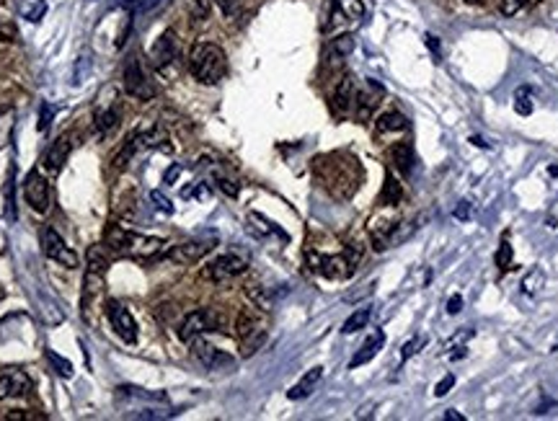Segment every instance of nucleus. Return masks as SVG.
Returning <instances> with one entry per match:
<instances>
[{
  "label": "nucleus",
  "mask_w": 558,
  "mask_h": 421,
  "mask_svg": "<svg viewBox=\"0 0 558 421\" xmlns=\"http://www.w3.org/2000/svg\"><path fill=\"white\" fill-rule=\"evenodd\" d=\"M422 344H424V339H411V342L403 346V351H401V359H403V362H406V359H411L416 351H419V346H422Z\"/></svg>",
  "instance_id": "46"
},
{
  "label": "nucleus",
  "mask_w": 558,
  "mask_h": 421,
  "mask_svg": "<svg viewBox=\"0 0 558 421\" xmlns=\"http://www.w3.org/2000/svg\"><path fill=\"white\" fill-rule=\"evenodd\" d=\"M117 122H119V106H109V109L96 114V129L101 135H106L109 129L117 127Z\"/></svg>",
  "instance_id": "28"
},
{
  "label": "nucleus",
  "mask_w": 558,
  "mask_h": 421,
  "mask_svg": "<svg viewBox=\"0 0 558 421\" xmlns=\"http://www.w3.org/2000/svg\"><path fill=\"white\" fill-rule=\"evenodd\" d=\"M179 174H181V163H176V166L168 168L166 176H163V181H166V183H174L176 179H179Z\"/></svg>",
  "instance_id": "50"
},
{
  "label": "nucleus",
  "mask_w": 558,
  "mask_h": 421,
  "mask_svg": "<svg viewBox=\"0 0 558 421\" xmlns=\"http://www.w3.org/2000/svg\"><path fill=\"white\" fill-rule=\"evenodd\" d=\"M514 112L519 117H530L533 114V101H530V91L527 88H519L517 96H514Z\"/></svg>",
  "instance_id": "33"
},
{
  "label": "nucleus",
  "mask_w": 558,
  "mask_h": 421,
  "mask_svg": "<svg viewBox=\"0 0 558 421\" xmlns=\"http://www.w3.org/2000/svg\"><path fill=\"white\" fill-rule=\"evenodd\" d=\"M215 246H217V235L209 233V235H200V238L183 240V243L174 246L171 251H166V259L174 264H194L200 261L202 256H207Z\"/></svg>",
  "instance_id": "9"
},
{
  "label": "nucleus",
  "mask_w": 558,
  "mask_h": 421,
  "mask_svg": "<svg viewBox=\"0 0 558 421\" xmlns=\"http://www.w3.org/2000/svg\"><path fill=\"white\" fill-rule=\"evenodd\" d=\"M401 197H403V189H401V183L393 179V174L385 176V186H383V194H380V205L385 207H393L398 205Z\"/></svg>",
  "instance_id": "27"
},
{
  "label": "nucleus",
  "mask_w": 558,
  "mask_h": 421,
  "mask_svg": "<svg viewBox=\"0 0 558 421\" xmlns=\"http://www.w3.org/2000/svg\"><path fill=\"white\" fill-rule=\"evenodd\" d=\"M181 197L183 199H209L212 197V189H209V183H205V181H197L192 186V189H183L181 191Z\"/></svg>",
  "instance_id": "34"
},
{
  "label": "nucleus",
  "mask_w": 558,
  "mask_h": 421,
  "mask_svg": "<svg viewBox=\"0 0 558 421\" xmlns=\"http://www.w3.org/2000/svg\"><path fill=\"white\" fill-rule=\"evenodd\" d=\"M106 271H109V261L106 256L101 254L98 246L88 248V266H86V277H83V316H88V305L93 297H98V292L104 290L106 285Z\"/></svg>",
  "instance_id": "4"
},
{
  "label": "nucleus",
  "mask_w": 558,
  "mask_h": 421,
  "mask_svg": "<svg viewBox=\"0 0 558 421\" xmlns=\"http://www.w3.org/2000/svg\"><path fill=\"white\" fill-rule=\"evenodd\" d=\"M460 310H462V297L460 294H453V297L447 300V313H450V316H458Z\"/></svg>",
  "instance_id": "48"
},
{
  "label": "nucleus",
  "mask_w": 558,
  "mask_h": 421,
  "mask_svg": "<svg viewBox=\"0 0 558 421\" xmlns=\"http://www.w3.org/2000/svg\"><path fill=\"white\" fill-rule=\"evenodd\" d=\"M137 150H143V129H135L132 135L124 140V145H122V150L114 155V166L117 168H124L129 163V160L135 158Z\"/></svg>",
  "instance_id": "23"
},
{
  "label": "nucleus",
  "mask_w": 558,
  "mask_h": 421,
  "mask_svg": "<svg viewBox=\"0 0 558 421\" xmlns=\"http://www.w3.org/2000/svg\"><path fill=\"white\" fill-rule=\"evenodd\" d=\"M424 39H427V44H429V49H432V52H434V55H437V60H439V41H434V37H432V34H427V37H424Z\"/></svg>",
  "instance_id": "51"
},
{
  "label": "nucleus",
  "mask_w": 558,
  "mask_h": 421,
  "mask_svg": "<svg viewBox=\"0 0 558 421\" xmlns=\"http://www.w3.org/2000/svg\"><path fill=\"white\" fill-rule=\"evenodd\" d=\"M24 197L26 202H29V207H32L34 212H39V215H44V212H49V205H52V191H49V181L44 179V174L41 171H29L24 179Z\"/></svg>",
  "instance_id": "10"
},
{
  "label": "nucleus",
  "mask_w": 558,
  "mask_h": 421,
  "mask_svg": "<svg viewBox=\"0 0 558 421\" xmlns=\"http://www.w3.org/2000/svg\"><path fill=\"white\" fill-rule=\"evenodd\" d=\"M553 351H558V344H553Z\"/></svg>",
  "instance_id": "57"
},
{
  "label": "nucleus",
  "mask_w": 558,
  "mask_h": 421,
  "mask_svg": "<svg viewBox=\"0 0 558 421\" xmlns=\"http://www.w3.org/2000/svg\"><path fill=\"white\" fill-rule=\"evenodd\" d=\"M320 377H323V367H313V370H308V373L303 375V380H300L297 385H292V388L287 390V398H290V401H300V398H308L313 393V388L318 385Z\"/></svg>",
  "instance_id": "22"
},
{
  "label": "nucleus",
  "mask_w": 558,
  "mask_h": 421,
  "mask_svg": "<svg viewBox=\"0 0 558 421\" xmlns=\"http://www.w3.org/2000/svg\"><path fill=\"white\" fill-rule=\"evenodd\" d=\"M383 344H385V334L383 331H375V334H370L367 336V342L359 346V351L351 357V362H349V367L354 370V367H362V365H367L370 359H375V354L380 349H383Z\"/></svg>",
  "instance_id": "19"
},
{
  "label": "nucleus",
  "mask_w": 558,
  "mask_h": 421,
  "mask_svg": "<svg viewBox=\"0 0 558 421\" xmlns=\"http://www.w3.org/2000/svg\"><path fill=\"white\" fill-rule=\"evenodd\" d=\"M117 398H122V401H148V403H166L168 401L166 393H160V390H145V388H135V385L117 388Z\"/></svg>",
  "instance_id": "21"
},
{
  "label": "nucleus",
  "mask_w": 558,
  "mask_h": 421,
  "mask_svg": "<svg viewBox=\"0 0 558 421\" xmlns=\"http://www.w3.org/2000/svg\"><path fill=\"white\" fill-rule=\"evenodd\" d=\"M0 41H18V29L6 18H0Z\"/></svg>",
  "instance_id": "42"
},
{
  "label": "nucleus",
  "mask_w": 558,
  "mask_h": 421,
  "mask_svg": "<svg viewBox=\"0 0 558 421\" xmlns=\"http://www.w3.org/2000/svg\"><path fill=\"white\" fill-rule=\"evenodd\" d=\"M158 3L160 0H132V3L127 6V11L132 13V16H143V13H150Z\"/></svg>",
  "instance_id": "38"
},
{
  "label": "nucleus",
  "mask_w": 558,
  "mask_h": 421,
  "mask_svg": "<svg viewBox=\"0 0 558 421\" xmlns=\"http://www.w3.org/2000/svg\"><path fill=\"white\" fill-rule=\"evenodd\" d=\"M104 243L112 248L117 256L124 259H135V261H155L160 259L166 240L153 238V235H143V233H132L122 225H109L104 233Z\"/></svg>",
  "instance_id": "1"
},
{
  "label": "nucleus",
  "mask_w": 558,
  "mask_h": 421,
  "mask_svg": "<svg viewBox=\"0 0 558 421\" xmlns=\"http://www.w3.org/2000/svg\"><path fill=\"white\" fill-rule=\"evenodd\" d=\"M445 419H447V421H462V419H465V416H462V413H458V411H453V408H450V411L445 413Z\"/></svg>",
  "instance_id": "52"
},
{
  "label": "nucleus",
  "mask_w": 558,
  "mask_h": 421,
  "mask_svg": "<svg viewBox=\"0 0 558 421\" xmlns=\"http://www.w3.org/2000/svg\"><path fill=\"white\" fill-rule=\"evenodd\" d=\"M246 269H248V261L243 259V256L225 254V256H217L212 264H207L205 277L212 279V282H217V285H223V282H231V279L240 277Z\"/></svg>",
  "instance_id": "12"
},
{
  "label": "nucleus",
  "mask_w": 558,
  "mask_h": 421,
  "mask_svg": "<svg viewBox=\"0 0 558 421\" xmlns=\"http://www.w3.org/2000/svg\"><path fill=\"white\" fill-rule=\"evenodd\" d=\"M362 18H365V3H362V0H331V3H328L326 32L357 26Z\"/></svg>",
  "instance_id": "7"
},
{
  "label": "nucleus",
  "mask_w": 558,
  "mask_h": 421,
  "mask_svg": "<svg viewBox=\"0 0 558 421\" xmlns=\"http://www.w3.org/2000/svg\"><path fill=\"white\" fill-rule=\"evenodd\" d=\"M55 114H57V109L49 101L39 103V132H47L49 124H52V119H55Z\"/></svg>",
  "instance_id": "35"
},
{
  "label": "nucleus",
  "mask_w": 558,
  "mask_h": 421,
  "mask_svg": "<svg viewBox=\"0 0 558 421\" xmlns=\"http://www.w3.org/2000/svg\"><path fill=\"white\" fill-rule=\"evenodd\" d=\"M192 346H194L192 351H194V357H197V362H200L202 367H207V370H231V367H235V359H233L231 354H225L223 349L212 346V344L194 339Z\"/></svg>",
  "instance_id": "13"
},
{
  "label": "nucleus",
  "mask_w": 558,
  "mask_h": 421,
  "mask_svg": "<svg viewBox=\"0 0 558 421\" xmlns=\"http://www.w3.org/2000/svg\"><path fill=\"white\" fill-rule=\"evenodd\" d=\"M359 261V248L349 246L344 254L323 256L318 251H308V266L311 271L326 279H346L354 271V264Z\"/></svg>",
  "instance_id": "3"
},
{
  "label": "nucleus",
  "mask_w": 558,
  "mask_h": 421,
  "mask_svg": "<svg viewBox=\"0 0 558 421\" xmlns=\"http://www.w3.org/2000/svg\"><path fill=\"white\" fill-rule=\"evenodd\" d=\"M496 266H499V269H510L512 266V246L507 238L502 240V246L496 251Z\"/></svg>",
  "instance_id": "39"
},
{
  "label": "nucleus",
  "mask_w": 558,
  "mask_h": 421,
  "mask_svg": "<svg viewBox=\"0 0 558 421\" xmlns=\"http://www.w3.org/2000/svg\"><path fill=\"white\" fill-rule=\"evenodd\" d=\"M207 13H209L207 0H194V6H192V16L197 18V21H205V18H207Z\"/></svg>",
  "instance_id": "45"
},
{
  "label": "nucleus",
  "mask_w": 558,
  "mask_h": 421,
  "mask_svg": "<svg viewBox=\"0 0 558 421\" xmlns=\"http://www.w3.org/2000/svg\"><path fill=\"white\" fill-rule=\"evenodd\" d=\"M375 129L380 135H385V132H401V129H408V119L401 112H385L377 117Z\"/></svg>",
  "instance_id": "24"
},
{
  "label": "nucleus",
  "mask_w": 558,
  "mask_h": 421,
  "mask_svg": "<svg viewBox=\"0 0 558 421\" xmlns=\"http://www.w3.org/2000/svg\"><path fill=\"white\" fill-rule=\"evenodd\" d=\"M354 49V37L351 34H342V37H336L334 41H331V47H328V55L334 57V60H342V57H346Z\"/></svg>",
  "instance_id": "29"
},
{
  "label": "nucleus",
  "mask_w": 558,
  "mask_h": 421,
  "mask_svg": "<svg viewBox=\"0 0 558 421\" xmlns=\"http://www.w3.org/2000/svg\"><path fill=\"white\" fill-rule=\"evenodd\" d=\"M217 326H220V318H217V313L212 308L192 310V313H186L183 320L179 323V339L186 344H192L194 339H200V336L209 334V331H217Z\"/></svg>",
  "instance_id": "6"
},
{
  "label": "nucleus",
  "mask_w": 558,
  "mask_h": 421,
  "mask_svg": "<svg viewBox=\"0 0 558 421\" xmlns=\"http://www.w3.org/2000/svg\"><path fill=\"white\" fill-rule=\"evenodd\" d=\"M465 3H471V6H481L484 0H465Z\"/></svg>",
  "instance_id": "55"
},
{
  "label": "nucleus",
  "mask_w": 558,
  "mask_h": 421,
  "mask_svg": "<svg viewBox=\"0 0 558 421\" xmlns=\"http://www.w3.org/2000/svg\"><path fill=\"white\" fill-rule=\"evenodd\" d=\"M70 153H72V137L70 135L57 137L55 143L47 148L44 158H41V166H44V171H49V174H57V171H60V168L67 163V155H70Z\"/></svg>",
  "instance_id": "16"
},
{
  "label": "nucleus",
  "mask_w": 558,
  "mask_h": 421,
  "mask_svg": "<svg viewBox=\"0 0 558 421\" xmlns=\"http://www.w3.org/2000/svg\"><path fill=\"white\" fill-rule=\"evenodd\" d=\"M248 220L259 223L256 228H259V233H261V235H271V233H274V235H279L282 240H287V233L282 231V228H277V225L271 223V220H266L264 215H259V212H251V215H248Z\"/></svg>",
  "instance_id": "32"
},
{
  "label": "nucleus",
  "mask_w": 558,
  "mask_h": 421,
  "mask_svg": "<svg viewBox=\"0 0 558 421\" xmlns=\"http://www.w3.org/2000/svg\"><path fill=\"white\" fill-rule=\"evenodd\" d=\"M129 3H132V0H112V3H109V8H127Z\"/></svg>",
  "instance_id": "53"
},
{
  "label": "nucleus",
  "mask_w": 558,
  "mask_h": 421,
  "mask_svg": "<svg viewBox=\"0 0 558 421\" xmlns=\"http://www.w3.org/2000/svg\"><path fill=\"white\" fill-rule=\"evenodd\" d=\"M41 251H44L47 259L57 261L60 266H65V269H78L80 266L78 254H75V251L63 240V235H60L55 228H49V225L41 231Z\"/></svg>",
  "instance_id": "8"
},
{
  "label": "nucleus",
  "mask_w": 558,
  "mask_h": 421,
  "mask_svg": "<svg viewBox=\"0 0 558 421\" xmlns=\"http://www.w3.org/2000/svg\"><path fill=\"white\" fill-rule=\"evenodd\" d=\"M391 160L398 174H403V176L411 174V166H414V145H411V140H403V143L393 145Z\"/></svg>",
  "instance_id": "20"
},
{
  "label": "nucleus",
  "mask_w": 558,
  "mask_h": 421,
  "mask_svg": "<svg viewBox=\"0 0 558 421\" xmlns=\"http://www.w3.org/2000/svg\"><path fill=\"white\" fill-rule=\"evenodd\" d=\"M189 70L205 86L220 83L228 72V57H225L223 47L209 44V41H200L189 55Z\"/></svg>",
  "instance_id": "2"
},
{
  "label": "nucleus",
  "mask_w": 558,
  "mask_h": 421,
  "mask_svg": "<svg viewBox=\"0 0 558 421\" xmlns=\"http://www.w3.org/2000/svg\"><path fill=\"white\" fill-rule=\"evenodd\" d=\"M383 86L377 83V80H367L365 88L362 91H357V101H354V112H357L359 119H367L370 114H372V109H375L377 103H380V98H383Z\"/></svg>",
  "instance_id": "18"
},
{
  "label": "nucleus",
  "mask_w": 558,
  "mask_h": 421,
  "mask_svg": "<svg viewBox=\"0 0 558 421\" xmlns=\"http://www.w3.org/2000/svg\"><path fill=\"white\" fill-rule=\"evenodd\" d=\"M6 217L11 223L16 220V199H13V168L8 174V186H6Z\"/></svg>",
  "instance_id": "37"
},
{
  "label": "nucleus",
  "mask_w": 558,
  "mask_h": 421,
  "mask_svg": "<svg viewBox=\"0 0 558 421\" xmlns=\"http://www.w3.org/2000/svg\"><path fill=\"white\" fill-rule=\"evenodd\" d=\"M370 316H372V310H370V308L354 310L349 318L344 320L342 334H357V331H362V328H365L367 323H370Z\"/></svg>",
  "instance_id": "26"
},
{
  "label": "nucleus",
  "mask_w": 558,
  "mask_h": 421,
  "mask_svg": "<svg viewBox=\"0 0 558 421\" xmlns=\"http://www.w3.org/2000/svg\"><path fill=\"white\" fill-rule=\"evenodd\" d=\"M176 52H179V47H176V34L168 29V32L160 34L158 41L153 44L150 65L155 67V70H163V67H168V65L176 60Z\"/></svg>",
  "instance_id": "15"
},
{
  "label": "nucleus",
  "mask_w": 558,
  "mask_h": 421,
  "mask_svg": "<svg viewBox=\"0 0 558 421\" xmlns=\"http://www.w3.org/2000/svg\"><path fill=\"white\" fill-rule=\"evenodd\" d=\"M215 3L220 6V11H223L225 16H233L238 11V0H215Z\"/></svg>",
  "instance_id": "47"
},
{
  "label": "nucleus",
  "mask_w": 558,
  "mask_h": 421,
  "mask_svg": "<svg viewBox=\"0 0 558 421\" xmlns=\"http://www.w3.org/2000/svg\"><path fill=\"white\" fill-rule=\"evenodd\" d=\"M150 202L155 205V209H160L163 215H174V205H171V199L166 194H160V191H150Z\"/></svg>",
  "instance_id": "40"
},
{
  "label": "nucleus",
  "mask_w": 558,
  "mask_h": 421,
  "mask_svg": "<svg viewBox=\"0 0 558 421\" xmlns=\"http://www.w3.org/2000/svg\"><path fill=\"white\" fill-rule=\"evenodd\" d=\"M235 328H238L240 342H243V339H248V336L259 334V331H264V328L259 326V320H256L251 313H240L238 320H235Z\"/></svg>",
  "instance_id": "30"
},
{
  "label": "nucleus",
  "mask_w": 558,
  "mask_h": 421,
  "mask_svg": "<svg viewBox=\"0 0 558 421\" xmlns=\"http://www.w3.org/2000/svg\"><path fill=\"white\" fill-rule=\"evenodd\" d=\"M471 143H473V145H481V148H488V145L484 143V140H481V137H471Z\"/></svg>",
  "instance_id": "54"
},
{
  "label": "nucleus",
  "mask_w": 558,
  "mask_h": 421,
  "mask_svg": "<svg viewBox=\"0 0 558 421\" xmlns=\"http://www.w3.org/2000/svg\"><path fill=\"white\" fill-rule=\"evenodd\" d=\"M29 390H32V380H29V375L21 373V370L6 373L0 377V401L24 398V396H29Z\"/></svg>",
  "instance_id": "17"
},
{
  "label": "nucleus",
  "mask_w": 558,
  "mask_h": 421,
  "mask_svg": "<svg viewBox=\"0 0 558 421\" xmlns=\"http://www.w3.org/2000/svg\"><path fill=\"white\" fill-rule=\"evenodd\" d=\"M122 86H124L127 96H132L137 101H150V98H155V86H153V80L148 78V72H145L143 63H140V57L137 55H129L127 60H124Z\"/></svg>",
  "instance_id": "5"
},
{
  "label": "nucleus",
  "mask_w": 558,
  "mask_h": 421,
  "mask_svg": "<svg viewBox=\"0 0 558 421\" xmlns=\"http://www.w3.org/2000/svg\"><path fill=\"white\" fill-rule=\"evenodd\" d=\"M543 285H545V274H543L540 266H535V269H530V274L522 279V292H525V294H538Z\"/></svg>",
  "instance_id": "31"
},
{
  "label": "nucleus",
  "mask_w": 558,
  "mask_h": 421,
  "mask_svg": "<svg viewBox=\"0 0 558 421\" xmlns=\"http://www.w3.org/2000/svg\"><path fill=\"white\" fill-rule=\"evenodd\" d=\"M47 359H49V365L55 367V370L60 375H63V377H70V375H72V365H70V362H67L65 357H60V354H55L52 349H47Z\"/></svg>",
  "instance_id": "36"
},
{
  "label": "nucleus",
  "mask_w": 558,
  "mask_h": 421,
  "mask_svg": "<svg viewBox=\"0 0 558 421\" xmlns=\"http://www.w3.org/2000/svg\"><path fill=\"white\" fill-rule=\"evenodd\" d=\"M455 217L458 220H468L471 217V202H460V205L455 207Z\"/></svg>",
  "instance_id": "49"
},
{
  "label": "nucleus",
  "mask_w": 558,
  "mask_h": 421,
  "mask_svg": "<svg viewBox=\"0 0 558 421\" xmlns=\"http://www.w3.org/2000/svg\"><path fill=\"white\" fill-rule=\"evenodd\" d=\"M550 176H558V166H550Z\"/></svg>",
  "instance_id": "56"
},
{
  "label": "nucleus",
  "mask_w": 558,
  "mask_h": 421,
  "mask_svg": "<svg viewBox=\"0 0 558 421\" xmlns=\"http://www.w3.org/2000/svg\"><path fill=\"white\" fill-rule=\"evenodd\" d=\"M354 101H357V83H354L351 75H344L334 88L331 109H334L336 117H346V114L354 109Z\"/></svg>",
  "instance_id": "14"
},
{
  "label": "nucleus",
  "mask_w": 558,
  "mask_h": 421,
  "mask_svg": "<svg viewBox=\"0 0 558 421\" xmlns=\"http://www.w3.org/2000/svg\"><path fill=\"white\" fill-rule=\"evenodd\" d=\"M47 13V0H18V16L32 21V24H39Z\"/></svg>",
  "instance_id": "25"
},
{
  "label": "nucleus",
  "mask_w": 558,
  "mask_h": 421,
  "mask_svg": "<svg viewBox=\"0 0 558 421\" xmlns=\"http://www.w3.org/2000/svg\"><path fill=\"white\" fill-rule=\"evenodd\" d=\"M215 181H217V186L228 194V197H238V183L235 181H231L228 176H223V174H215Z\"/></svg>",
  "instance_id": "43"
},
{
  "label": "nucleus",
  "mask_w": 558,
  "mask_h": 421,
  "mask_svg": "<svg viewBox=\"0 0 558 421\" xmlns=\"http://www.w3.org/2000/svg\"><path fill=\"white\" fill-rule=\"evenodd\" d=\"M525 8V0H499V13L502 16H517Z\"/></svg>",
  "instance_id": "41"
},
{
  "label": "nucleus",
  "mask_w": 558,
  "mask_h": 421,
  "mask_svg": "<svg viewBox=\"0 0 558 421\" xmlns=\"http://www.w3.org/2000/svg\"><path fill=\"white\" fill-rule=\"evenodd\" d=\"M106 318H109V323H112V328L117 331V336H119L122 342L137 344V323L124 302L106 300Z\"/></svg>",
  "instance_id": "11"
},
{
  "label": "nucleus",
  "mask_w": 558,
  "mask_h": 421,
  "mask_svg": "<svg viewBox=\"0 0 558 421\" xmlns=\"http://www.w3.org/2000/svg\"><path fill=\"white\" fill-rule=\"evenodd\" d=\"M453 385H455V375H445V377H442V380H439L437 385H434V396H437V398L447 396Z\"/></svg>",
  "instance_id": "44"
}]
</instances>
